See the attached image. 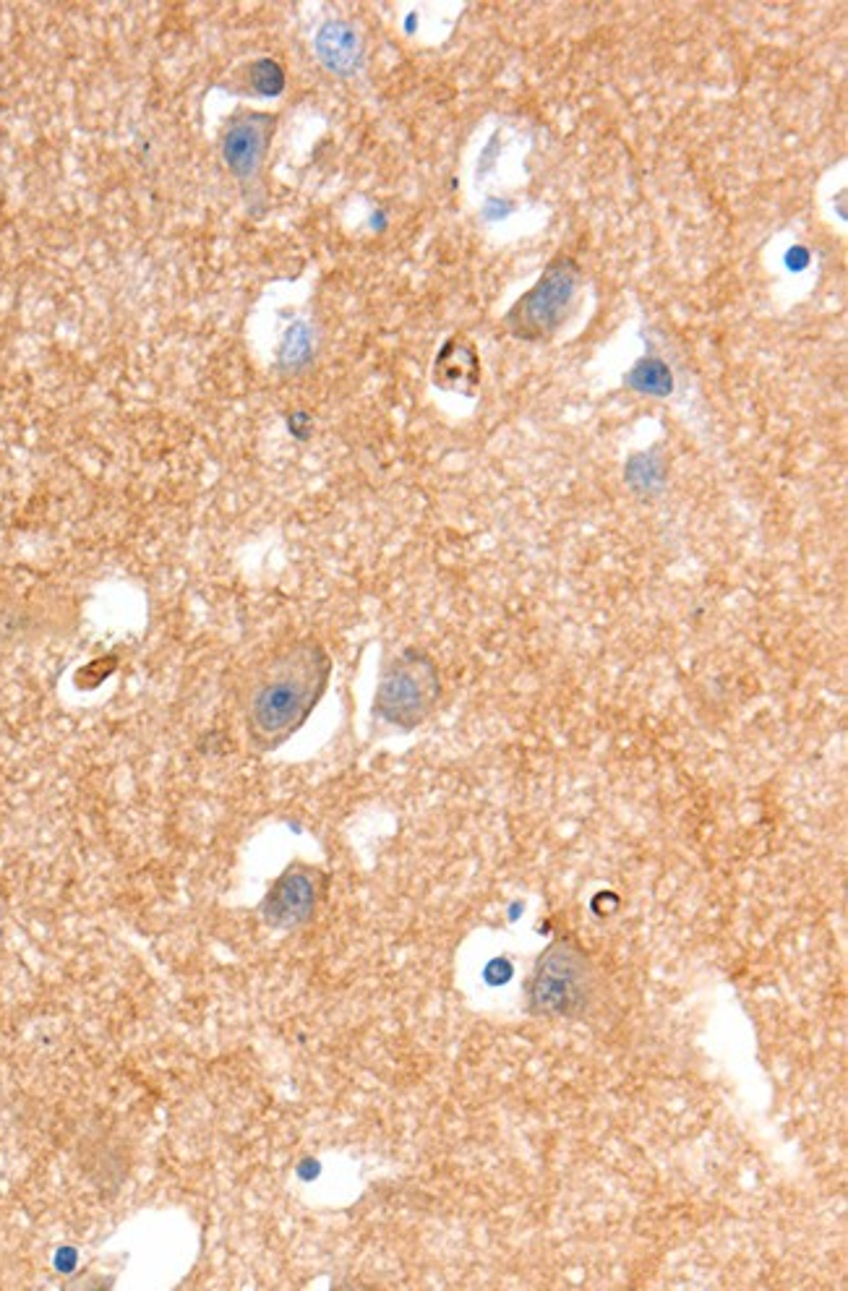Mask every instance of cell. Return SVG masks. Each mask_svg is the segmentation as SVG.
Segmentation results:
<instances>
[{
  "label": "cell",
  "mask_w": 848,
  "mask_h": 1291,
  "mask_svg": "<svg viewBox=\"0 0 848 1291\" xmlns=\"http://www.w3.org/2000/svg\"><path fill=\"white\" fill-rule=\"evenodd\" d=\"M321 875L309 867H290L262 905L266 922L275 926H298L311 916L319 903Z\"/></svg>",
  "instance_id": "6"
},
{
  "label": "cell",
  "mask_w": 848,
  "mask_h": 1291,
  "mask_svg": "<svg viewBox=\"0 0 848 1291\" xmlns=\"http://www.w3.org/2000/svg\"><path fill=\"white\" fill-rule=\"evenodd\" d=\"M595 999V971L570 939H557L538 958L528 981V1002L546 1018H580Z\"/></svg>",
  "instance_id": "2"
},
{
  "label": "cell",
  "mask_w": 848,
  "mask_h": 1291,
  "mask_svg": "<svg viewBox=\"0 0 848 1291\" xmlns=\"http://www.w3.org/2000/svg\"><path fill=\"white\" fill-rule=\"evenodd\" d=\"M580 287V266L570 256H557L536 285L509 308L504 324L517 340H546L564 324Z\"/></svg>",
  "instance_id": "3"
},
{
  "label": "cell",
  "mask_w": 848,
  "mask_h": 1291,
  "mask_svg": "<svg viewBox=\"0 0 848 1291\" xmlns=\"http://www.w3.org/2000/svg\"><path fill=\"white\" fill-rule=\"evenodd\" d=\"M317 53L321 64L330 68V71L340 73V77H353L360 68V58H364V47H360L358 34L347 24L340 22L326 24L324 30L319 32Z\"/></svg>",
  "instance_id": "7"
},
{
  "label": "cell",
  "mask_w": 848,
  "mask_h": 1291,
  "mask_svg": "<svg viewBox=\"0 0 848 1291\" xmlns=\"http://www.w3.org/2000/svg\"><path fill=\"white\" fill-rule=\"evenodd\" d=\"M478 376H481V368H478L475 350L470 347L465 340H449L439 353V358H436V368H434L436 384H439L442 389L465 391V395H470V391L475 389Z\"/></svg>",
  "instance_id": "8"
},
{
  "label": "cell",
  "mask_w": 848,
  "mask_h": 1291,
  "mask_svg": "<svg viewBox=\"0 0 848 1291\" xmlns=\"http://www.w3.org/2000/svg\"><path fill=\"white\" fill-rule=\"evenodd\" d=\"M330 655L317 642H298L285 648L256 678L249 697L245 723L259 750H277L324 695L330 682Z\"/></svg>",
  "instance_id": "1"
},
{
  "label": "cell",
  "mask_w": 848,
  "mask_h": 1291,
  "mask_svg": "<svg viewBox=\"0 0 848 1291\" xmlns=\"http://www.w3.org/2000/svg\"><path fill=\"white\" fill-rule=\"evenodd\" d=\"M249 77H251V84H254L256 92L264 94V98H277V94L285 89V73H283V68H279L277 60H270V58L256 60V64L251 66Z\"/></svg>",
  "instance_id": "9"
},
{
  "label": "cell",
  "mask_w": 848,
  "mask_h": 1291,
  "mask_svg": "<svg viewBox=\"0 0 848 1291\" xmlns=\"http://www.w3.org/2000/svg\"><path fill=\"white\" fill-rule=\"evenodd\" d=\"M272 134H275V118L264 113H241L225 126V164L241 181V185H245V191H254L259 185Z\"/></svg>",
  "instance_id": "5"
},
{
  "label": "cell",
  "mask_w": 848,
  "mask_h": 1291,
  "mask_svg": "<svg viewBox=\"0 0 848 1291\" xmlns=\"http://www.w3.org/2000/svg\"><path fill=\"white\" fill-rule=\"evenodd\" d=\"M439 671L426 652L405 650L394 658L376 692V712L392 726L415 728L439 699Z\"/></svg>",
  "instance_id": "4"
}]
</instances>
